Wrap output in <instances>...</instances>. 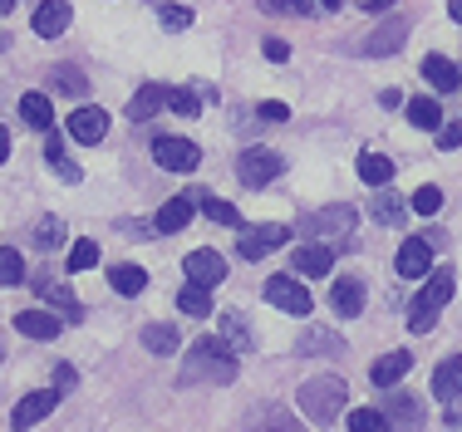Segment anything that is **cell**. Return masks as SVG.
I'll use <instances>...</instances> for the list:
<instances>
[{
    "label": "cell",
    "mask_w": 462,
    "mask_h": 432,
    "mask_svg": "<svg viewBox=\"0 0 462 432\" xmlns=\"http://www.w3.org/2000/svg\"><path fill=\"white\" fill-rule=\"evenodd\" d=\"M241 359L231 349V339H197L192 354H182V369H178V389H222V383H236Z\"/></svg>",
    "instance_id": "1"
},
{
    "label": "cell",
    "mask_w": 462,
    "mask_h": 432,
    "mask_svg": "<svg viewBox=\"0 0 462 432\" xmlns=\"http://www.w3.org/2000/svg\"><path fill=\"white\" fill-rule=\"evenodd\" d=\"M295 403H300V413L310 418V423H335L339 413H345V403H349V383L345 379H335V373H320V379H310V383H300V393H295Z\"/></svg>",
    "instance_id": "2"
},
{
    "label": "cell",
    "mask_w": 462,
    "mask_h": 432,
    "mask_svg": "<svg viewBox=\"0 0 462 432\" xmlns=\"http://www.w3.org/2000/svg\"><path fill=\"white\" fill-rule=\"evenodd\" d=\"M453 290H457L453 271H448V265H438V271L428 275V285L413 295V305H409V329H413V335H428V329L438 325V315H443L448 300H453Z\"/></svg>",
    "instance_id": "3"
},
{
    "label": "cell",
    "mask_w": 462,
    "mask_h": 432,
    "mask_svg": "<svg viewBox=\"0 0 462 432\" xmlns=\"http://www.w3.org/2000/svg\"><path fill=\"white\" fill-rule=\"evenodd\" d=\"M355 207H349V202H335V207H320V212H305L300 216V231H305V236H335L339 241V251H355L359 246V241H355Z\"/></svg>",
    "instance_id": "4"
},
{
    "label": "cell",
    "mask_w": 462,
    "mask_h": 432,
    "mask_svg": "<svg viewBox=\"0 0 462 432\" xmlns=\"http://www.w3.org/2000/svg\"><path fill=\"white\" fill-rule=\"evenodd\" d=\"M281 172H285V158H281L276 148H246L236 158V177L246 187H271Z\"/></svg>",
    "instance_id": "5"
},
{
    "label": "cell",
    "mask_w": 462,
    "mask_h": 432,
    "mask_svg": "<svg viewBox=\"0 0 462 432\" xmlns=\"http://www.w3.org/2000/svg\"><path fill=\"white\" fill-rule=\"evenodd\" d=\"M266 300L281 309V315H315V300L295 275H271L266 280Z\"/></svg>",
    "instance_id": "6"
},
{
    "label": "cell",
    "mask_w": 462,
    "mask_h": 432,
    "mask_svg": "<svg viewBox=\"0 0 462 432\" xmlns=\"http://www.w3.org/2000/svg\"><path fill=\"white\" fill-rule=\"evenodd\" d=\"M409 20H403V15H389V20H383V25L379 30H374V35L365 40V44H359V54H369V60H383V54H399L403 50V44H409Z\"/></svg>",
    "instance_id": "7"
},
{
    "label": "cell",
    "mask_w": 462,
    "mask_h": 432,
    "mask_svg": "<svg viewBox=\"0 0 462 432\" xmlns=\"http://www.w3.org/2000/svg\"><path fill=\"white\" fill-rule=\"evenodd\" d=\"M433 241L428 236H409L399 246V261H393V271L403 275V280H423V275H433Z\"/></svg>",
    "instance_id": "8"
},
{
    "label": "cell",
    "mask_w": 462,
    "mask_h": 432,
    "mask_svg": "<svg viewBox=\"0 0 462 432\" xmlns=\"http://www.w3.org/2000/svg\"><path fill=\"white\" fill-rule=\"evenodd\" d=\"M152 158H158V168H168V172H192L197 162H202V148H197L192 138H158L152 142Z\"/></svg>",
    "instance_id": "9"
},
{
    "label": "cell",
    "mask_w": 462,
    "mask_h": 432,
    "mask_svg": "<svg viewBox=\"0 0 462 432\" xmlns=\"http://www.w3.org/2000/svg\"><path fill=\"white\" fill-rule=\"evenodd\" d=\"M285 241H291V226H246V236L236 241V251H241V261H261V256H271V251H281Z\"/></svg>",
    "instance_id": "10"
},
{
    "label": "cell",
    "mask_w": 462,
    "mask_h": 432,
    "mask_svg": "<svg viewBox=\"0 0 462 432\" xmlns=\"http://www.w3.org/2000/svg\"><path fill=\"white\" fill-rule=\"evenodd\" d=\"M54 403H60V389H35V393H25V398H20V408L10 413V427H15V432H30L35 423H45V418L54 413Z\"/></svg>",
    "instance_id": "11"
},
{
    "label": "cell",
    "mask_w": 462,
    "mask_h": 432,
    "mask_svg": "<svg viewBox=\"0 0 462 432\" xmlns=\"http://www.w3.org/2000/svg\"><path fill=\"white\" fill-rule=\"evenodd\" d=\"M64 128H69L74 142L94 148V142H104V133H108V114H104L98 104H79V108L69 114V124H64Z\"/></svg>",
    "instance_id": "12"
},
{
    "label": "cell",
    "mask_w": 462,
    "mask_h": 432,
    "mask_svg": "<svg viewBox=\"0 0 462 432\" xmlns=\"http://www.w3.org/2000/svg\"><path fill=\"white\" fill-rule=\"evenodd\" d=\"M202 192H207V187H192V192H182V197H172V202H162V212L152 216V226H158L162 236H172V231H182L187 221H192V212L202 207Z\"/></svg>",
    "instance_id": "13"
},
{
    "label": "cell",
    "mask_w": 462,
    "mask_h": 432,
    "mask_svg": "<svg viewBox=\"0 0 462 432\" xmlns=\"http://www.w3.org/2000/svg\"><path fill=\"white\" fill-rule=\"evenodd\" d=\"M241 432H305V423L291 413V408H281V403H261V408L246 413V427Z\"/></svg>",
    "instance_id": "14"
},
{
    "label": "cell",
    "mask_w": 462,
    "mask_h": 432,
    "mask_svg": "<svg viewBox=\"0 0 462 432\" xmlns=\"http://www.w3.org/2000/svg\"><path fill=\"white\" fill-rule=\"evenodd\" d=\"M35 295H40V300H50V305L60 309L64 319H74V325L84 319V305H79V295H74L64 280H54V275H35Z\"/></svg>",
    "instance_id": "15"
},
{
    "label": "cell",
    "mask_w": 462,
    "mask_h": 432,
    "mask_svg": "<svg viewBox=\"0 0 462 432\" xmlns=\"http://www.w3.org/2000/svg\"><path fill=\"white\" fill-rule=\"evenodd\" d=\"M182 271H187V280H192V285H207V290L226 280V261L217 256V251H207V246L192 251V256L182 261Z\"/></svg>",
    "instance_id": "16"
},
{
    "label": "cell",
    "mask_w": 462,
    "mask_h": 432,
    "mask_svg": "<svg viewBox=\"0 0 462 432\" xmlns=\"http://www.w3.org/2000/svg\"><path fill=\"white\" fill-rule=\"evenodd\" d=\"M69 20H74V5H69V0H40V10H35V35H40V40H60L64 30H69Z\"/></svg>",
    "instance_id": "17"
},
{
    "label": "cell",
    "mask_w": 462,
    "mask_h": 432,
    "mask_svg": "<svg viewBox=\"0 0 462 432\" xmlns=\"http://www.w3.org/2000/svg\"><path fill=\"white\" fill-rule=\"evenodd\" d=\"M295 349H300L305 359H345V354H349V349H345V339H339L335 329H320V325L305 329L300 345H295Z\"/></svg>",
    "instance_id": "18"
},
{
    "label": "cell",
    "mask_w": 462,
    "mask_h": 432,
    "mask_svg": "<svg viewBox=\"0 0 462 432\" xmlns=\"http://www.w3.org/2000/svg\"><path fill=\"white\" fill-rule=\"evenodd\" d=\"M433 398L438 403H462V359H443L433 369Z\"/></svg>",
    "instance_id": "19"
},
{
    "label": "cell",
    "mask_w": 462,
    "mask_h": 432,
    "mask_svg": "<svg viewBox=\"0 0 462 432\" xmlns=\"http://www.w3.org/2000/svg\"><path fill=\"white\" fill-rule=\"evenodd\" d=\"M423 79L433 84L438 94H457V88H462V69L453 60H443V54H428V60H423Z\"/></svg>",
    "instance_id": "20"
},
{
    "label": "cell",
    "mask_w": 462,
    "mask_h": 432,
    "mask_svg": "<svg viewBox=\"0 0 462 432\" xmlns=\"http://www.w3.org/2000/svg\"><path fill=\"white\" fill-rule=\"evenodd\" d=\"M295 275H329V265H335V246H320V241H305L300 251H295Z\"/></svg>",
    "instance_id": "21"
},
{
    "label": "cell",
    "mask_w": 462,
    "mask_h": 432,
    "mask_svg": "<svg viewBox=\"0 0 462 432\" xmlns=\"http://www.w3.org/2000/svg\"><path fill=\"white\" fill-rule=\"evenodd\" d=\"M409 369H413V354L393 349V354H383V359L369 369V379H374V389H393V383H399Z\"/></svg>",
    "instance_id": "22"
},
{
    "label": "cell",
    "mask_w": 462,
    "mask_h": 432,
    "mask_svg": "<svg viewBox=\"0 0 462 432\" xmlns=\"http://www.w3.org/2000/svg\"><path fill=\"white\" fill-rule=\"evenodd\" d=\"M222 339H231V349H236V354L256 349V329H251V319L241 315V309H222Z\"/></svg>",
    "instance_id": "23"
},
{
    "label": "cell",
    "mask_w": 462,
    "mask_h": 432,
    "mask_svg": "<svg viewBox=\"0 0 462 432\" xmlns=\"http://www.w3.org/2000/svg\"><path fill=\"white\" fill-rule=\"evenodd\" d=\"M168 94L172 88H162V84H143L134 94V104H128V118H134V124H148L158 108H168Z\"/></svg>",
    "instance_id": "24"
},
{
    "label": "cell",
    "mask_w": 462,
    "mask_h": 432,
    "mask_svg": "<svg viewBox=\"0 0 462 432\" xmlns=\"http://www.w3.org/2000/svg\"><path fill=\"white\" fill-rule=\"evenodd\" d=\"M329 305H335L339 315H349V319H355L359 309H365V285H359L355 275H339V280H335V290H329Z\"/></svg>",
    "instance_id": "25"
},
{
    "label": "cell",
    "mask_w": 462,
    "mask_h": 432,
    "mask_svg": "<svg viewBox=\"0 0 462 432\" xmlns=\"http://www.w3.org/2000/svg\"><path fill=\"white\" fill-rule=\"evenodd\" d=\"M15 329H20V335H30V339H54L64 329V319L45 315V309H25V315H15Z\"/></svg>",
    "instance_id": "26"
},
{
    "label": "cell",
    "mask_w": 462,
    "mask_h": 432,
    "mask_svg": "<svg viewBox=\"0 0 462 432\" xmlns=\"http://www.w3.org/2000/svg\"><path fill=\"white\" fill-rule=\"evenodd\" d=\"M178 325H148L143 329V349L152 354V359H168V354H178Z\"/></svg>",
    "instance_id": "27"
},
{
    "label": "cell",
    "mask_w": 462,
    "mask_h": 432,
    "mask_svg": "<svg viewBox=\"0 0 462 432\" xmlns=\"http://www.w3.org/2000/svg\"><path fill=\"white\" fill-rule=\"evenodd\" d=\"M50 88H54V94H64V98H84V94H89V79H84L74 64H54V69H50Z\"/></svg>",
    "instance_id": "28"
},
{
    "label": "cell",
    "mask_w": 462,
    "mask_h": 432,
    "mask_svg": "<svg viewBox=\"0 0 462 432\" xmlns=\"http://www.w3.org/2000/svg\"><path fill=\"white\" fill-rule=\"evenodd\" d=\"M45 162H50V172L54 177H60V182H79V162H69V158H64V138H60V133H50V142H45Z\"/></svg>",
    "instance_id": "29"
},
{
    "label": "cell",
    "mask_w": 462,
    "mask_h": 432,
    "mask_svg": "<svg viewBox=\"0 0 462 432\" xmlns=\"http://www.w3.org/2000/svg\"><path fill=\"white\" fill-rule=\"evenodd\" d=\"M20 118H25L30 128L50 133V124H54V108H50V98H45V94H25V98H20Z\"/></svg>",
    "instance_id": "30"
},
{
    "label": "cell",
    "mask_w": 462,
    "mask_h": 432,
    "mask_svg": "<svg viewBox=\"0 0 462 432\" xmlns=\"http://www.w3.org/2000/svg\"><path fill=\"white\" fill-rule=\"evenodd\" d=\"M409 124L423 128V133L443 128V108H438V98H409Z\"/></svg>",
    "instance_id": "31"
},
{
    "label": "cell",
    "mask_w": 462,
    "mask_h": 432,
    "mask_svg": "<svg viewBox=\"0 0 462 432\" xmlns=\"http://www.w3.org/2000/svg\"><path fill=\"white\" fill-rule=\"evenodd\" d=\"M383 413H389V427L393 423H423V408H418V398H409V393H389L383 398Z\"/></svg>",
    "instance_id": "32"
},
{
    "label": "cell",
    "mask_w": 462,
    "mask_h": 432,
    "mask_svg": "<svg viewBox=\"0 0 462 432\" xmlns=\"http://www.w3.org/2000/svg\"><path fill=\"white\" fill-rule=\"evenodd\" d=\"M359 177H365L369 187H389L393 182V158H383V152H365V158H359Z\"/></svg>",
    "instance_id": "33"
},
{
    "label": "cell",
    "mask_w": 462,
    "mask_h": 432,
    "mask_svg": "<svg viewBox=\"0 0 462 432\" xmlns=\"http://www.w3.org/2000/svg\"><path fill=\"white\" fill-rule=\"evenodd\" d=\"M108 280H114L118 295H143V285H148V271L124 261V265H114V271H108Z\"/></svg>",
    "instance_id": "34"
},
{
    "label": "cell",
    "mask_w": 462,
    "mask_h": 432,
    "mask_svg": "<svg viewBox=\"0 0 462 432\" xmlns=\"http://www.w3.org/2000/svg\"><path fill=\"white\" fill-rule=\"evenodd\" d=\"M178 309H182V315H192V319L212 315V295H207V285H192V280H187L182 290H178Z\"/></svg>",
    "instance_id": "35"
},
{
    "label": "cell",
    "mask_w": 462,
    "mask_h": 432,
    "mask_svg": "<svg viewBox=\"0 0 462 432\" xmlns=\"http://www.w3.org/2000/svg\"><path fill=\"white\" fill-rule=\"evenodd\" d=\"M369 212H374V221H383V226H403V216H409V207H403L393 192H379V197L369 202Z\"/></svg>",
    "instance_id": "36"
},
{
    "label": "cell",
    "mask_w": 462,
    "mask_h": 432,
    "mask_svg": "<svg viewBox=\"0 0 462 432\" xmlns=\"http://www.w3.org/2000/svg\"><path fill=\"white\" fill-rule=\"evenodd\" d=\"M35 246L40 251H60L64 246V221L60 216H40L35 221Z\"/></svg>",
    "instance_id": "37"
},
{
    "label": "cell",
    "mask_w": 462,
    "mask_h": 432,
    "mask_svg": "<svg viewBox=\"0 0 462 432\" xmlns=\"http://www.w3.org/2000/svg\"><path fill=\"white\" fill-rule=\"evenodd\" d=\"M349 432H389V413L383 408H355L349 413Z\"/></svg>",
    "instance_id": "38"
},
{
    "label": "cell",
    "mask_w": 462,
    "mask_h": 432,
    "mask_svg": "<svg viewBox=\"0 0 462 432\" xmlns=\"http://www.w3.org/2000/svg\"><path fill=\"white\" fill-rule=\"evenodd\" d=\"M168 108H172L178 118H197V114H202V94H197V88H172V94H168Z\"/></svg>",
    "instance_id": "39"
},
{
    "label": "cell",
    "mask_w": 462,
    "mask_h": 432,
    "mask_svg": "<svg viewBox=\"0 0 462 432\" xmlns=\"http://www.w3.org/2000/svg\"><path fill=\"white\" fill-rule=\"evenodd\" d=\"M202 212L212 216V221H222V226H241V212L231 202H222V197H212V192H202Z\"/></svg>",
    "instance_id": "40"
},
{
    "label": "cell",
    "mask_w": 462,
    "mask_h": 432,
    "mask_svg": "<svg viewBox=\"0 0 462 432\" xmlns=\"http://www.w3.org/2000/svg\"><path fill=\"white\" fill-rule=\"evenodd\" d=\"M413 212L418 216H438V212H443V192H438V187L433 182H423V187H418V192H413Z\"/></svg>",
    "instance_id": "41"
},
{
    "label": "cell",
    "mask_w": 462,
    "mask_h": 432,
    "mask_svg": "<svg viewBox=\"0 0 462 432\" xmlns=\"http://www.w3.org/2000/svg\"><path fill=\"white\" fill-rule=\"evenodd\" d=\"M0 280H5V285H20V280H25V261H20L15 246L0 251Z\"/></svg>",
    "instance_id": "42"
},
{
    "label": "cell",
    "mask_w": 462,
    "mask_h": 432,
    "mask_svg": "<svg viewBox=\"0 0 462 432\" xmlns=\"http://www.w3.org/2000/svg\"><path fill=\"white\" fill-rule=\"evenodd\" d=\"M89 265H98V246H94V241H74V246H69V275L74 271H89Z\"/></svg>",
    "instance_id": "43"
},
{
    "label": "cell",
    "mask_w": 462,
    "mask_h": 432,
    "mask_svg": "<svg viewBox=\"0 0 462 432\" xmlns=\"http://www.w3.org/2000/svg\"><path fill=\"white\" fill-rule=\"evenodd\" d=\"M266 15H310V0H256Z\"/></svg>",
    "instance_id": "44"
},
{
    "label": "cell",
    "mask_w": 462,
    "mask_h": 432,
    "mask_svg": "<svg viewBox=\"0 0 462 432\" xmlns=\"http://www.w3.org/2000/svg\"><path fill=\"white\" fill-rule=\"evenodd\" d=\"M158 20H162V30H187V25H192V10H187V5H162Z\"/></svg>",
    "instance_id": "45"
},
{
    "label": "cell",
    "mask_w": 462,
    "mask_h": 432,
    "mask_svg": "<svg viewBox=\"0 0 462 432\" xmlns=\"http://www.w3.org/2000/svg\"><path fill=\"white\" fill-rule=\"evenodd\" d=\"M256 118H261V124H285V118H291V108H285L281 98H266V104H256Z\"/></svg>",
    "instance_id": "46"
},
{
    "label": "cell",
    "mask_w": 462,
    "mask_h": 432,
    "mask_svg": "<svg viewBox=\"0 0 462 432\" xmlns=\"http://www.w3.org/2000/svg\"><path fill=\"white\" fill-rule=\"evenodd\" d=\"M438 148H443V152L462 148V118H453V124H443V128H438Z\"/></svg>",
    "instance_id": "47"
},
{
    "label": "cell",
    "mask_w": 462,
    "mask_h": 432,
    "mask_svg": "<svg viewBox=\"0 0 462 432\" xmlns=\"http://www.w3.org/2000/svg\"><path fill=\"white\" fill-rule=\"evenodd\" d=\"M261 54H266V60H271V64H285V60H291V44H285V40H276V35H271V40H261Z\"/></svg>",
    "instance_id": "48"
},
{
    "label": "cell",
    "mask_w": 462,
    "mask_h": 432,
    "mask_svg": "<svg viewBox=\"0 0 462 432\" xmlns=\"http://www.w3.org/2000/svg\"><path fill=\"white\" fill-rule=\"evenodd\" d=\"M74 383H79V373H74V363H60V369H54V389H74Z\"/></svg>",
    "instance_id": "49"
},
{
    "label": "cell",
    "mask_w": 462,
    "mask_h": 432,
    "mask_svg": "<svg viewBox=\"0 0 462 432\" xmlns=\"http://www.w3.org/2000/svg\"><path fill=\"white\" fill-rule=\"evenodd\" d=\"M379 104H383V108H399V104H403V98H399V88H383V94H379Z\"/></svg>",
    "instance_id": "50"
},
{
    "label": "cell",
    "mask_w": 462,
    "mask_h": 432,
    "mask_svg": "<svg viewBox=\"0 0 462 432\" xmlns=\"http://www.w3.org/2000/svg\"><path fill=\"white\" fill-rule=\"evenodd\" d=\"M448 15H453L457 25H462V0H448Z\"/></svg>",
    "instance_id": "51"
}]
</instances>
